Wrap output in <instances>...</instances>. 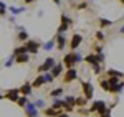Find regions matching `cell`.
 Listing matches in <instances>:
<instances>
[{
  "label": "cell",
  "instance_id": "cell-16",
  "mask_svg": "<svg viewBox=\"0 0 124 117\" xmlns=\"http://www.w3.org/2000/svg\"><path fill=\"white\" fill-rule=\"evenodd\" d=\"M60 112H63V110H56V109H53V107L43 109V116H46V117H58Z\"/></svg>",
  "mask_w": 124,
  "mask_h": 117
},
{
  "label": "cell",
  "instance_id": "cell-24",
  "mask_svg": "<svg viewBox=\"0 0 124 117\" xmlns=\"http://www.w3.org/2000/svg\"><path fill=\"white\" fill-rule=\"evenodd\" d=\"M17 38H18L20 41H23V43H25V41H28V33H27L25 30H20L18 35H17Z\"/></svg>",
  "mask_w": 124,
  "mask_h": 117
},
{
  "label": "cell",
  "instance_id": "cell-43",
  "mask_svg": "<svg viewBox=\"0 0 124 117\" xmlns=\"http://www.w3.org/2000/svg\"><path fill=\"white\" fill-rule=\"evenodd\" d=\"M3 97H5V96H2V94H0V101H2V99H3Z\"/></svg>",
  "mask_w": 124,
  "mask_h": 117
},
{
  "label": "cell",
  "instance_id": "cell-14",
  "mask_svg": "<svg viewBox=\"0 0 124 117\" xmlns=\"http://www.w3.org/2000/svg\"><path fill=\"white\" fill-rule=\"evenodd\" d=\"M18 89H20V96H27V97L33 92V88H31L30 83H25V84H23L22 88H18Z\"/></svg>",
  "mask_w": 124,
  "mask_h": 117
},
{
  "label": "cell",
  "instance_id": "cell-20",
  "mask_svg": "<svg viewBox=\"0 0 124 117\" xmlns=\"http://www.w3.org/2000/svg\"><path fill=\"white\" fill-rule=\"evenodd\" d=\"M51 107L56 109V110H61V109L65 107V101H63V99H55L53 104H51Z\"/></svg>",
  "mask_w": 124,
  "mask_h": 117
},
{
  "label": "cell",
  "instance_id": "cell-23",
  "mask_svg": "<svg viewBox=\"0 0 124 117\" xmlns=\"http://www.w3.org/2000/svg\"><path fill=\"white\" fill-rule=\"evenodd\" d=\"M61 94H63V88H56V89H53V91H50V96L53 99H58Z\"/></svg>",
  "mask_w": 124,
  "mask_h": 117
},
{
  "label": "cell",
  "instance_id": "cell-41",
  "mask_svg": "<svg viewBox=\"0 0 124 117\" xmlns=\"http://www.w3.org/2000/svg\"><path fill=\"white\" fill-rule=\"evenodd\" d=\"M53 2H55L56 5H60V3H61V0H53Z\"/></svg>",
  "mask_w": 124,
  "mask_h": 117
},
{
  "label": "cell",
  "instance_id": "cell-9",
  "mask_svg": "<svg viewBox=\"0 0 124 117\" xmlns=\"http://www.w3.org/2000/svg\"><path fill=\"white\" fill-rule=\"evenodd\" d=\"M5 97L8 99L10 102H17L20 97V89L18 88H15V89H8L7 92H5Z\"/></svg>",
  "mask_w": 124,
  "mask_h": 117
},
{
  "label": "cell",
  "instance_id": "cell-22",
  "mask_svg": "<svg viewBox=\"0 0 124 117\" xmlns=\"http://www.w3.org/2000/svg\"><path fill=\"white\" fill-rule=\"evenodd\" d=\"M53 46H56V41H55V38L50 40V41H46V43L43 45V49H45V51H51V49H53Z\"/></svg>",
  "mask_w": 124,
  "mask_h": 117
},
{
  "label": "cell",
  "instance_id": "cell-10",
  "mask_svg": "<svg viewBox=\"0 0 124 117\" xmlns=\"http://www.w3.org/2000/svg\"><path fill=\"white\" fill-rule=\"evenodd\" d=\"M81 41H83V36L78 35V33H75V35L71 36V41H70V48H71V51H76L78 46L81 45Z\"/></svg>",
  "mask_w": 124,
  "mask_h": 117
},
{
  "label": "cell",
  "instance_id": "cell-15",
  "mask_svg": "<svg viewBox=\"0 0 124 117\" xmlns=\"http://www.w3.org/2000/svg\"><path fill=\"white\" fill-rule=\"evenodd\" d=\"M45 83H46V81H45V76H43V74H40V76H37L35 81L31 83V88H33V89H38V88H41Z\"/></svg>",
  "mask_w": 124,
  "mask_h": 117
},
{
  "label": "cell",
  "instance_id": "cell-7",
  "mask_svg": "<svg viewBox=\"0 0 124 117\" xmlns=\"http://www.w3.org/2000/svg\"><path fill=\"white\" fill-rule=\"evenodd\" d=\"M70 27H71V18L63 13V15H61V25L58 27V33H65Z\"/></svg>",
  "mask_w": 124,
  "mask_h": 117
},
{
  "label": "cell",
  "instance_id": "cell-4",
  "mask_svg": "<svg viewBox=\"0 0 124 117\" xmlns=\"http://www.w3.org/2000/svg\"><path fill=\"white\" fill-rule=\"evenodd\" d=\"M63 66L66 69H71L76 66V59H75V51H70L63 56Z\"/></svg>",
  "mask_w": 124,
  "mask_h": 117
},
{
  "label": "cell",
  "instance_id": "cell-39",
  "mask_svg": "<svg viewBox=\"0 0 124 117\" xmlns=\"http://www.w3.org/2000/svg\"><path fill=\"white\" fill-rule=\"evenodd\" d=\"M58 117H68V114H66V112H60V116H58Z\"/></svg>",
  "mask_w": 124,
  "mask_h": 117
},
{
  "label": "cell",
  "instance_id": "cell-32",
  "mask_svg": "<svg viewBox=\"0 0 124 117\" xmlns=\"http://www.w3.org/2000/svg\"><path fill=\"white\" fill-rule=\"evenodd\" d=\"M5 13H7V5L3 2H0V17H3Z\"/></svg>",
  "mask_w": 124,
  "mask_h": 117
},
{
  "label": "cell",
  "instance_id": "cell-33",
  "mask_svg": "<svg viewBox=\"0 0 124 117\" xmlns=\"http://www.w3.org/2000/svg\"><path fill=\"white\" fill-rule=\"evenodd\" d=\"M75 59H76V64L78 63H81V61H83V56H81V53H78V51H75Z\"/></svg>",
  "mask_w": 124,
  "mask_h": 117
},
{
  "label": "cell",
  "instance_id": "cell-17",
  "mask_svg": "<svg viewBox=\"0 0 124 117\" xmlns=\"http://www.w3.org/2000/svg\"><path fill=\"white\" fill-rule=\"evenodd\" d=\"M28 61H30V55L28 53H23V55L15 56V63H18V64H25V63H28Z\"/></svg>",
  "mask_w": 124,
  "mask_h": 117
},
{
  "label": "cell",
  "instance_id": "cell-37",
  "mask_svg": "<svg viewBox=\"0 0 124 117\" xmlns=\"http://www.w3.org/2000/svg\"><path fill=\"white\" fill-rule=\"evenodd\" d=\"M13 61H15V58H13V56H12V58H8V59H7V63H5V68H10V66L13 64Z\"/></svg>",
  "mask_w": 124,
  "mask_h": 117
},
{
  "label": "cell",
  "instance_id": "cell-34",
  "mask_svg": "<svg viewBox=\"0 0 124 117\" xmlns=\"http://www.w3.org/2000/svg\"><path fill=\"white\" fill-rule=\"evenodd\" d=\"M76 8L78 10H85V8H88V3H86V2H79V3L76 5Z\"/></svg>",
  "mask_w": 124,
  "mask_h": 117
},
{
  "label": "cell",
  "instance_id": "cell-28",
  "mask_svg": "<svg viewBox=\"0 0 124 117\" xmlns=\"http://www.w3.org/2000/svg\"><path fill=\"white\" fill-rule=\"evenodd\" d=\"M8 10L12 12V15H20V13H22L25 8H22V7H10Z\"/></svg>",
  "mask_w": 124,
  "mask_h": 117
},
{
  "label": "cell",
  "instance_id": "cell-1",
  "mask_svg": "<svg viewBox=\"0 0 124 117\" xmlns=\"http://www.w3.org/2000/svg\"><path fill=\"white\" fill-rule=\"evenodd\" d=\"M85 61L88 64H91V66H94V64H101L103 61H104V55L101 53V55H94V53H89V55H86L85 56Z\"/></svg>",
  "mask_w": 124,
  "mask_h": 117
},
{
  "label": "cell",
  "instance_id": "cell-5",
  "mask_svg": "<svg viewBox=\"0 0 124 117\" xmlns=\"http://www.w3.org/2000/svg\"><path fill=\"white\" fill-rule=\"evenodd\" d=\"M81 88H83V92H85V97L89 101V99H93V92H94V88H93V84L91 83H88V81H81Z\"/></svg>",
  "mask_w": 124,
  "mask_h": 117
},
{
  "label": "cell",
  "instance_id": "cell-29",
  "mask_svg": "<svg viewBox=\"0 0 124 117\" xmlns=\"http://www.w3.org/2000/svg\"><path fill=\"white\" fill-rule=\"evenodd\" d=\"M123 88H124V83H117V84H116L114 88H113V91H111V92H121V91H123Z\"/></svg>",
  "mask_w": 124,
  "mask_h": 117
},
{
  "label": "cell",
  "instance_id": "cell-42",
  "mask_svg": "<svg viewBox=\"0 0 124 117\" xmlns=\"http://www.w3.org/2000/svg\"><path fill=\"white\" fill-rule=\"evenodd\" d=\"M121 33H124V27H121Z\"/></svg>",
  "mask_w": 124,
  "mask_h": 117
},
{
  "label": "cell",
  "instance_id": "cell-30",
  "mask_svg": "<svg viewBox=\"0 0 124 117\" xmlns=\"http://www.w3.org/2000/svg\"><path fill=\"white\" fill-rule=\"evenodd\" d=\"M99 117H111V109L106 107L104 110H101V112H99Z\"/></svg>",
  "mask_w": 124,
  "mask_h": 117
},
{
  "label": "cell",
  "instance_id": "cell-2",
  "mask_svg": "<svg viewBox=\"0 0 124 117\" xmlns=\"http://www.w3.org/2000/svg\"><path fill=\"white\" fill-rule=\"evenodd\" d=\"M55 64H56L55 58H46L45 61H43V64H40V66H38V73H41V74L50 73V71L53 69V66H55Z\"/></svg>",
  "mask_w": 124,
  "mask_h": 117
},
{
  "label": "cell",
  "instance_id": "cell-18",
  "mask_svg": "<svg viewBox=\"0 0 124 117\" xmlns=\"http://www.w3.org/2000/svg\"><path fill=\"white\" fill-rule=\"evenodd\" d=\"M106 74H108L109 78H117V79H121L124 76L123 73H121V71H117V69H108V71H106Z\"/></svg>",
  "mask_w": 124,
  "mask_h": 117
},
{
  "label": "cell",
  "instance_id": "cell-21",
  "mask_svg": "<svg viewBox=\"0 0 124 117\" xmlns=\"http://www.w3.org/2000/svg\"><path fill=\"white\" fill-rule=\"evenodd\" d=\"M99 84H101V88L104 89L106 92H111V84H109V81H108V79L101 78V79H99Z\"/></svg>",
  "mask_w": 124,
  "mask_h": 117
},
{
  "label": "cell",
  "instance_id": "cell-25",
  "mask_svg": "<svg viewBox=\"0 0 124 117\" xmlns=\"http://www.w3.org/2000/svg\"><path fill=\"white\" fill-rule=\"evenodd\" d=\"M28 102H30V101H28V97H27V96H20L18 101H17V104H18L20 107H23V109H25V106H27Z\"/></svg>",
  "mask_w": 124,
  "mask_h": 117
},
{
  "label": "cell",
  "instance_id": "cell-26",
  "mask_svg": "<svg viewBox=\"0 0 124 117\" xmlns=\"http://www.w3.org/2000/svg\"><path fill=\"white\" fill-rule=\"evenodd\" d=\"M111 25H113V21H111V20L99 18V27H101V28H104V27H111Z\"/></svg>",
  "mask_w": 124,
  "mask_h": 117
},
{
  "label": "cell",
  "instance_id": "cell-31",
  "mask_svg": "<svg viewBox=\"0 0 124 117\" xmlns=\"http://www.w3.org/2000/svg\"><path fill=\"white\" fill-rule=\"evenodd\" d=\"M35 104V107L37 109H45V101H41V99H38L37 102H33Z\"/></svg>",
  "mask_w": 124,
  "mask_h": 117
},
{
  "label": "cell",
  "instance_id": "cell-8",
  "mask_svg": "<svg viewBox=\"0 0 124 117\" xmlns=\"http://www.w3.org/2000/svg\"><path fill=\"white\" fill-rule=\"evenodd\" d=\"M106 107H108V106H106V102L99 99V101H94V102L89 106V110H91V112H98V114H99V112H101V110H104Z\"/></svg>",
  "mask_w": 124,
  "mask_h": 117
},
{
  "label": "cell",
  "instance_id": "cell-27",
  "mask_svg": "<svg viewBox=\"0 0 124 117\" xmlns=\"http://www.w3.org/2000/svg\"><path fill=\"white\" fill-rule=\"evenodd\" d=\"M23 53H27L25 46H18V48H15V49H13V55H12V56L15 58V56H18V55H23Z\"/></svg>",
  "mask_w": 124,
  "mask_h": 117
},
{
  "label": "cell",
  "instance_id": "cell-40",
  "mask_svg": "<svg viewBox=\"0 0 124 117\" xmlns=\"http://www.w3.org/2000/svg\"><path fill=\"white\" fill-rule=\"evenodd\" d=\"M23 2H25V3H33L35 0H23Z\"/></svg>",
  "mask_w": 124,
  "mask_h": 117
},
{
  "label": "cell",
  "instance_id": "cell-6",
  "mask_svg": "<svg viewBox=\"0 0 124 117\" xmlns=\"http://www.w3.org/2000/svg\"><path fill=\"white\" fill-rule=\"evenodd\" d=\"M76 78H78V71L75 68L66 69V73H65V76H63V83H65V84H70V83H73Z\"/></svg>",
  "mask_w": 124,
  "mask_h": 117
},
{
  "label": "cell",
  "instance_id": "cell-19",
  "mask_svg": "<svg viewBox=\"0 0 124 117\" xmlns=\"http://www.w3.org/2000/svg\"><path fill=\"white\" fill-rule=\"evenodd\" d=\"M75 106H78V107H86L88 106V99L85 97V96H81V97H76L75 99Z\"/></svg>",
  "mask_w": 124,
  "mask_h": 117
},
{
  "label": "cell",
  "instance_id": "cell-44",
  "mask_svg": "<svg viewBox=\"0 0 124 117\" xmlns=\"http://www.w3.org/2000/svg\"><path fill=\"white\" fill-rule=\"evenodd\" d=\"M119 2H121V3H123V5H124V0H119Z\"/></svg>",
  "mask_w": 124,
  "mask_h": 117
},
{
  "label": "cell",
  "instance_id": "cell-13",
  "mask_svg": "<svg viewBox=\"0 0 124 117\" xmlns=\"http://www.w3.org/2000/svg\"><path fill=\"white\" fill-rule=\"evenodd\" d=\"M63 69H65V66H63V64H61V63H56V64H55V66H53V69H51V71H50V74H51V76H53V78L56 79L58 76H61V74H63Z\"/></svg>",
  "mask_w": 124,
  "mask_h": 117
},
{
  "label": "cell",
  "instance_id": "cell-3",
  "mask_svg": "<svg viewBox=\"0 0 124 117\" xmlns=\"http://www.w3.org/2000/svg\"><path fill=\"white\" fill-rule=\"evenodd\" d=\"M25 49H27V53L28 55H35V53H38L40 49V41H37V40H28V41H25Z\"/></svg>",
  "mask_w": 124,
  "mask_h": 117
},
{
  "label": "cell",
  "instance_id": "cell-36",
  "mask_svg": "<svg viewBox=\"0 0 124 117\" xmlns=\"http://www.w3.org/2000/svg\"><path fill=\"white\" fill-rule=\"evenodd\" d=\"M43 76H45V81H46V83H51V81H53V76H51V74H50V73H45V74H43Z\"/></svg>",
  "mask_w": 124,
  "mask_h": 117
},
{
  "label": "cell",
  "instance_id": "cell-38",
  "mask_svg": "<svg viewBox=\"0 0 124 117\" xmlns=\"http://www.w3.org/2000/svg\"><path fill=\"white\" fill-rule=\"evenodd\" d=\"M93 71H94V74H99L101 73V64H94L93 66Z\"/></svg>",
  "mask_w": 124,
  "mask_h": 117
},
{
  "label": "cell",
  "instance_id": "cell-11",
  "mask_svg": "<svg viewBox=\"0 0 124 117\" xmlns=\"http://www.w3.org/2000/svg\"><path fill=\"white\" fill-rule=\"evenodd\" d=\"M55 41H56V48L60 51H63L65 46H66V36L63 35V33H58L56 36H55Z\"/></svg>",
  "mask_w": 124,
  "mask_h": 117
},
{
  "label": "cell",
  "instance_id": "cell-12",
  "mask_svg": "<svg viewBox=\"0 0 124 117\" xmlns=\"http://www.w3.org/2000/svg\"><path fill=\"white\" fill-rule=\"evenodd\" d=\"M25 112H27L28 117H38V109L35 107L33 102H28V104L25 106Z\"/></svg>",
  "mask_w": 124,
  "mask_h": 117
},
{
  "label": "cell",
  "instance_id": "cell-35",
  "mask_svg": "<svg viewBox=\"0 0 124 117\" xmlns=\"http://www.w3.org/2000/svg\"><path fill=\"white\" fill-rule=\"evenodd\" d=\"M96 40H98V41H104V35H103V31H96Z\"/></svg>",
  "mask_w": 124,
  "mask_h": 117
}]
</instances>
